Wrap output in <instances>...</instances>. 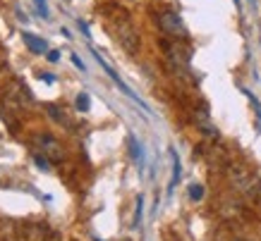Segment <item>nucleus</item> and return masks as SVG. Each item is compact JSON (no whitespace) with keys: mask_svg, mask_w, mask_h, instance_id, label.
Here are the masks:
<instances>
[{"mask_svg":"<svg viewBox=\"0 0 261 241\" xmlns=\"http://www.w3.org/2000/svg\"><path fill=\"white\" fill-rule=\"evenodd\" d=\"M72 65H74V67H80L82 72L87 70V67H84V63H82V60H80V55H72Z\"/></svg>","mask_w":261,"mask_h":241,"instance_id":"2eb2a0df","label":"nucleus"},{"mask_svg":"<svg viewBox=\"0 0 261 241\" xmlns=\"http://www.w3.org/2000/svg\"><path fill=\"white\" fill-rule=\"evenodd\" d=\"M238 241H247V239H238Z\"/></svg>","mask_w":261,"mask_h":241,"instance_id":"aec40b11","label":"nucleus"},{"mask_svg":"<svg viewBox=\"0 0 261 241\" xmlns=\"http://www.w3.org/2000/svg\"><path fill=\"white\" fill-rule=\"evenodd\" d=\"M235 5H238V8H240V0H235Z\"/></svg>","mask_w":261,"mask_h":241,"instance_id":"6ab92c4d","label":"nucleus"},{"mask_svg":"<svg viewBox=\"0 0 261 241\" xmlns=\"http://www.w3.org/2000/svg\"><path fill=\"white\" fill-rule=\"evenodd\" d=\"M142 210H144V198L139 196L137 198V215H135V227H139L142 225Z\"/></svg>","mask_w":261,"mask_h":241,"instance_id":"f8f14e48","label":"nucleus"},{"mask_svg":"<svg viewBox=\"0 0 261 241\" xmlns=\"http://www.w3.org/2000/svg\"><path fill=\"white\" fill-rule=\"evenodd\" d=\"M34 163H36V167H39V170H43V172L50 170V167H48V158L46 156H34Z\"/></svg>","mask_w":261,"mask_h":241,"instance_id":"ddd939ff","label":"nucleus"},{"mask_svg":"<svg viewBox=\"0 0 261 241\" xmlns=\"http://www.w3.org/2000/svg\"><path fill=\"white\" fill-rule=\"evenodd\" d=\"M170 158H173V179H170V191L175 189V184L180 182V174H182V165H180V158L175 150H170Z\"/></svg>","mask_w":261,"mask_h":241,"instance_id":"423d86ee","label":"nucleus"},{"mask_svg":"<svg viewBox=\"0 0 261 241\" xmlns=\"http://www.w3.org/2000/svg\"><path fill=\"white\" fill-rule=\"evenodd\" d=\"M39 146L50 160H60L63 158V148L53 136H39Z\"/></svg>","mask_w":261,"mask_h":241,"instance_id":"7ed1b4c3","label":"nucleus"},{"mask_svg":"<svg viewBox=\"0 0 261 241\" xmlns=\"http://www.w3.org/2000/svg\"><path fill=\"white\" fill-rule=\"evenodd\" d=\"M80 29H82V34H84V36H87V39H91V34H89V26L84 22H80Z\"/></svg>","mask_w":261,"mask_h":241,"instance_id":"f3484780","label":"nucleus"},{"mask_svg":"<svg viewBox=\"0 0 261 241\" xmlns=\"http://www.w3.org/2000/svg\"><path fill=\"white\" fill-rule=\"evenodd\" d=\"M34 5H36V10L41 12V17H43V19H50V10H48L46 0H34Z\"/></svg>","mask_w":261,"mask_h":241,"instance_id":"9b49d317","label":"nucleus"},{"mask_svg":"<svg viewBox=\"0 0 261 241\" xmlns=\"http://www.w3.org/2000/svg\"><path fill=\"white\" fill-rule=\"evenodd\" d=\"M96 241H101V239H96Z\"/></svg>","mask_w":261,"mask_h":241,"instance_id":"412c9836","label":"nucleus"},{"mask_svg":"<svg viewBox=\"0 0 261 241\" xmlns=\"http://www.w3.org/2000/svg\"><path fill=\"white\" fill-rule=\"evenodd\" d=\"M232 184H235V189L238 191H242V194H254L256 189H254V179L247 174V172H232Z\"/></svg>","mask_w":261,"mask_h":241,"instance_id":"20e7f679","label":"nucleus"},{"mask_svg":"<svg viewBox=\"0 0 261 241\" xmlns=\"http://www.w3.org/2000/svg\"><path fill=\"white\" fill-rule=\"evenodd\" d=\"M89 108H91V98H89V94H80L77 96V110H80V112H89Z\"/></svg>","mask_w":261,"mask_h":241,"instance_id":"1a4fd4ad","label":"nucleus"},{"mask_svg":"<svg viewBox=\"0 0 261 241\" xmlns=\"http://www.w3.org/2000/svg\"><path fill=\"white\" fill-rule=\"evenodd\" d=\"M190 198L192 201H201V198H204V187H201V184H192L190 187Z\"/></svg>","mask_w":261,"mask_h":241,"instance_id":"9d476101","label":"nucleus"},{"mask_svg":"<svg viewBox=\"0 0 261 241\" xmlns=\"http://www.w3.org/2000/svg\"><path fill=\"white\" fill-rule=\"evenodd\" d=\"M39 79H41V81H46V84H53V81H56V77H53V74H39Z\"/></svg>","mask_w":261,"mask_h":241,"instance_id":"dca6fc26","label":"nucleus"},{"mask_svg":"<svg viewBox=\"0 0 261 241\" xmlns=\"http://www.w3.org/2000/svg\"><path fill=\"white\" fill-rule=\"evenodd\" d=\"M159 26H161V32L168 34L170 39H185V36H187V29H185V24H182V17L177 15V12H173V10L161 12Z\"/></svg>","mask_w":261,"mask_h":241,"instance_id":"f03ea898","label":"nucleus"},{"mask_svg":"<svg viewBox=\"0 0 261 241\" xmlns=\"http://www.w3.org/2000/svg\"><path fill=\"white\" fill-rule=\"evenodd\" d=\"M129 148H132V158H135L139 165H144V150H142V143L135 139V136H129Z\"/></svg>","mask_w":261,"mask_h":241,"instance_id":"0eeeda50","label":"nucleus"},{"mask_svg":"<svg viewBox=\"0 0 261 241\" xmlns=\"http://www.w3.org/2000/svg\"><path fill=\"white\" fill-rule=\"evenodd\" d=\"M60 34H63L65 39H70V36H72V34H70V29H65V26H63V29H60Z\"/></svg>","mask_w":261,"mask_h":241,"instance_id":"a211bd4d","label":"nucleus"},{"mask_svg":"<svg viewBox=\"0 0 261 241\" xmlns=\"http://www.w3.org/2000/svg\"><path fill=\"white\" fill-rule=\"evenodd\" d=\"M111 32H113V36H115V41H118L129 55H135L137 50H139V34H137V29L132 26V22H129V17H127L125 12H120L118 19L111 22Z\"/></svg>","mask_w":261,"mask_h":241,"instance_id":"f257e3e1","label":"nucleus"},{"mask_svg":"<svg viewBox=\"0 0 261 241\" xmlns=\"http://www.w3.org/2000/svg\"><path fill=\"white\" fill-rule=\"evenodd\" d=\"M48 115L53 117V119H56V122H63V125H70V119H67V117H65V112L63 110H58L56 105H48Z\"/></svg>","mask_w":261,"mask_h":241,"instance_id":"6e6552de","label":"nucleus"},{"mask_svg":"<svg viewBox=\"0 0 261 241\" xmlns=\"http://www.w3.org/2000/svg\"><path fill=\"white\" fill-rule=\"evenodd\" d=\"M22 41H24V46L29 48L32 53H36V55H43V53H48L46 41H43V39H39V36H34V34H29V32H22Z\"/></svg>","mask_w":261,"mask_h":241,"instance_id":"39448f33","label":"nucleus"},{"mask_svg":"<svg viewBox=\"0 0 261 241\" xmlns=\"http://www.w3.org/2000/svg\"><path fill=\"white\" fill-rule=\"evenodd\" d=\"M60 60V50H48V63H58Z\"/></svg>","mask_w":261,"mask_h":241,"instance_id":"4468645a","label":"nucleus"}]
</instances>
